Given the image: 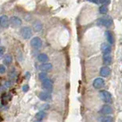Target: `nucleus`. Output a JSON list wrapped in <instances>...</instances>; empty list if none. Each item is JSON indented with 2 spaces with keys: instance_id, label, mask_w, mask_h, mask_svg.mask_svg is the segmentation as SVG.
<instances>
[{
  "instance_id": "nucleus-1",
  "label": "nucleus",
  "mask_w": 122,
  "mask_h": 122,
  "mask_svg": "<svg viewBox=\"0 0 122 122\" xmlns=\"http://www.w3.org/2000/svg\"><path fill=\"white\" fill-rule=\"evenodd\" d=\"M97 24L98 26H102L105 27H111L113 24V20L110 16H105V17L100 18L97 20Z\"/></svg>"
},
{
  "instance_id": "nucleus-2",
  "label": "nucleus",
  "mask_w": 122,
  "mask_h": 122,
  "mask_svg": "<svg viewBox=\"0 0 122 122\" xmlns=\"http://www.w3.org/2000/svg\"><path fill=\"white\" fill-rule=\"evenodd\" d=\"M99 94H100V97L101 98V100L104 101V102L107 103V104L112 103V97L111 93H110L109 92H108L106 90H101L100 91Z\"/></svg>"
},
{
  "instance_id": "nucleus-3",
  "label": "nucleus",
  "mask_w": 122,
  "mask_h": 122,
  "mask_svg": "<svg viewBox=\"0 0 122 122\" xmlns=\"http://www.w3.org/2000/svg\"><path fill=\"white\" fill-rule=\"evenodd\" d=\"M20 34L24 39H29L30 38V37H32L33 33H32V30L29 26H24L20 30Z\"/></svg>"
},
{
  "instance_id": "nucleus-4",
  "label": "nucleus",
  "mask_w": 122,
  "mask_h": 122,
  "mask_svg": "<svg viewBox=\"0 0 122 122\" xmlns=\"http://www.w3.org/2000/svg\"><path fill=\"white\" fill-rule=\"evenodd\" d=\"M42 88L45 89L47 93H51L53 90V82L51 81V80L50 79H46L44 81H42Z\"/></svg>"
},
{
  "instance_id": "nucleus-5",
  "label": "nucleus",
  "mask_w": 122,
  "mask_h": 122,
  "mask_svg": "<svg viewBox=\"0 0 122 122\" xmlns=\"http://www.w3.org/2000/svg\"><path fill=\"white\" fill-rule=\"evenodd\" d=\"M30 45L34 49H39V48L42 47V39L40 38H38V37H34V38L31 39Z\"/></svg>"
},
{
  "instance_id": "nucleus-6",
  "label": "nucleus",
  "mask_w": 122,
  "mask_h": 122,
  "mask_svg": "<svg viewBox=\"0 0 122 122\" xmlns=\"http://www.w3.org/2000/svg\"><path fill=\"white\" fill-rule=\"evenodd\" d=\"M101 50L104 55L110 54V53L112 52V47L109 43L104 42V43H102L101 46Z\"/></svg>"
},
{
  "instance_id": "nucleus-7",
  "label": "nucleus",
  "mask_w": 122,
  "mask_h": 122,
  "mask_svg": "<svg viewBox=\"0 0 122 122\" xmlns=\"http://www.w3.org/2000/svg\"><path fill=\"white\" fill-rule=\"evenodd\" d=\"M10 24L14 27H18L22 25V20L17 16H12L10 18Z\"/></svg>"
},
{
  "instance_id": "nucleus-8",
  "label": "nucleus",
  "mask_w": 122,
  "mask_h": 122,
  "mask_svg": "<svg viewBox=\"0 0 122 122\" xmlns=\"http://www.w3.org/2000/svg\"><path fill=\"white\" fill-rule=\"evenodd\" d=\"M93 86L95 89H101L105 86V81L103 78L101 77H97L93 81Z\"/></svg>"
},
{
  "instance_id": "nucleus-9",
  "label": "nucleus",
  "mask_w": 122,
  "mask_h": 122,
  "mask_svg": "<svg viewBox=\"0 0 122 122\" xmlns=\"http://www.w3.org/2000/svg\"><path fill=\"white\" fill-rule=\"evenodd\" d=\"M38 97L40 100H42L43 101H50L52 100V96L50 93L47 92H41L38 94Z\"/></svg>"
},
{
  "instance_id": "nucleus-10",
  "label": "nucleus",
  "mask_w": 122,
  "mask_h": 122,
  "mask_svg": "<svg viewBox=\"0 0 122 122\" xmlns=\"http://www.w3.org/2000/svg\"><path fill=\"white\" fill-rule=\"evenodd\" d=\"M0 26L3 28H7L10 26V19L6 15H3L0 17Z\"/></svg>"
},
{
  "instance_id": "nucleus-11",
  "label": "nucleus",
  "mask_w": 122,
  "mask_h": 122,
  "mask_svg": "<svg viewBox=\"0 0 122 122\" xmlns=\"http://www.w3.org/2000/svg\"><path fill=\"white\" fill-rule=\"evenodd\" d=\"M112 107L109 105H105L101 107V109H100V112L103 115H109L112 113Z\"/></svg>"
},
{
  "instance_id": "nucleus-12",
  "label": "nucleus",
  "mask_w": 122,
  "mask_h": 122,
  "mask_svg": "<svg viewBox=\"0 0 122 122\" xmlns=\"http://www.w3.org/2000/svg\"><path fill=\"white\" fill-rule=\"evenodd\" d=\"M33 30L34 32H40L42 30V23L39 20H36L33 23Z\"/></svg>"
},
{
  "instance_id": "nucleus-13",
  "label": "nucleus",
  "mask_w": 122,
  "mask_h": 122,
  "mask_svg": "<svg viewBox=\"0 0 122 122\" xmlns=\"http://www.w3.org/2000/svg\"><path fill=\"white\" fill-rule=\"evenodd\" d=\"M110 73H111V70L108 67V66H104V67L101 68L100 70V75L101 77H108V76L110 75Z\"/></svg>"
},
{
  "instance_id": "nucleus-14",
  "label": "nucleus",
  "mask_w": 122,
  "mask_h": 122,
  "mask_svg": "<svg viewBox=\"0 0 122 122\" xmlns=\"http://www.w3.org/2000/svg\"><path fill=\"white\" fill-rule=\"evenodd\" d=\"M53 66L51 63H42L39 66V69L42 70V72H47V71L51 70Z\"/></svg>"
},
{
  "instance_id": "nucleus-15",
  "label": "nucleus",
  "mask_w": 122,
  "mask_h": 122,
  "mask_svg": "<svg viewBox=\"0 0 122 122\" xmlns=\"http://www.w3.org/2000/svg\"><path fill=\"white\" fill-rule=\"evenodd\" d=\"M105 38H106L108 42L109 43V44H113L114 42V39H113V35H112V34L111 33L110 31L109 30H106L105 33Z\"/></svg>"
},
{
  "instance_id": "nucleus-16",
  "label": "nucleus",
  "mask_w": 122,
  "mask_h": 122,
  "mask_svg": "<svg viewBox=\"0 0 122 122\" xmlns=\"http://www.w3.org/2000/svg\"><path fill=\"white\" fill-rule=\"evenodd\" d=\"M103 61L106 66H109L111 65L112 62V57L110 54H107V55H104L103 57Z\"/></svg>"
},
{
  "instance_id": "nucleus-17",
  "label": "nucleus",
  "mask_w": 122,
  "mask_h": 122,
  "mask_svg": "<svg viewBox=\"0 0 122 122\" xmlns=\"http://www.w3.org/2000/svg\"><path fill=\"white\" fill-rule=\"evenodd\" d=\"M38 60L40 62L42 63H46L49 61V57L46 54H40L38 56Z\"/></svg>"
},
{
  "instance_id": "nucleus-18",
  "label": "nucleus",
  "mask_w": 122,
  "mask_h": 122,
  "mask_svg": "<svg viewBox=\"0 0 122 122\" xmlns=\"http://www.w3.org/2000/svg\"><path fill=\"white\" fill-rule=\"evenodd\" d=\"M46 116V113L44 111H40L35 115V117H36V119L38 120V121H41L42 120H43L45 118Z\"/></svg>"
},
{
  "instance_id": "nucleus-19",
  "label": "nucleus",
  "mask_w": 122,
  "mask_h": 122,
  "mask_svg": "<svg viewBox=\"0 0 122 122\" xmlns=\"http://www.w3.org/2000/svg\"><path fill=\"white\" fill-rule=\"evenodd\" d=\"M3 61L6 66H9L11 62H12V56L10 54H6L5 57H4Z\"/></svg>"
},
{
  "instance_id": "nucleus-20",
  "label": "nucleus",
  "mask_w": 122,
  "mask_h": 122,
  "mask_svg": "<svg viewBox=\"0 0 122 122\" xmlns=\"http://www.w3.org/2000/svg\"><path fill=\"white\" fill-rule=\"evenodd\" d=\"M99 12H100L101 14H102V15L107 14V12H108V7H107V6H105V5L101 6L100 7H99Z\"/></svg>"
},
{
  "instance_id": "nucleus-21",
  "label": "nucleus",
  "mask_w": 122,
  "mask_h": 122,
  "mask_svg": "<svg viewBox=\"0 0 122 122\" xmlns=\"http://www.w3.org/2000/svg\"><path fill=\"white\" fill-rule=\"evenodd\" d=\"M39 79H40L41 81H44L46 79H47V74L46 72H42L39 73Z\"/></svg>"
},
{
  "instance_id": "nucleus-22",
  "label": "nucleus",
  "mask_w": 122,
  "mask_h": 122,
  "mask_svg": "<svg viewBox=\"0 0 122 122\" xmlns=\"http://www.w3.org/2000/svg\"><path fill=\"white\" fill-rule=\"evenodd\" d=\"M101 122H113V118L112 117H105L101 119Z\"/></svg>"
},
{
  "instance_id": "nucleus-23",
  "label": "nucleus",
  "mask_w": 122,
  "mask_h": 122,
  "mask_svg": "<svg viewBox=\"0 0 122 122\" xmlns=\"http://www.w3.org/2000/svg\"><path fill=\"white\" fill-rule=\"evenodd\" d=\"M6 72V67L4 65H0V73H4Z\"/></svg>"
},
{
  "instance_id": "nucleus-24",
  "label": "nucleus",
  "mask_w": 122,
  "mask_h": 122,
  "mask_svg": "<svg viewBox=\"0 0 122 122\" xmlns=\"http://www.w3.org/2000/svg\"><path fill=\"white\" fill-rule=\"evenodd\" d=\"M100 3H102L104 5H108L110 3V0H100Z\"/></svg>"
},
{
  "instance_id": "nucleus-25",
  "label": "nucleus",
  "mask_w": 122,
  "mask_h": 122,
  "mask_svg": "<svg viewBox=\"0 0 122 122\" xmlns=\"http://www.w3.org/2000/svg\"><path fill=\"white\" fill-rule=\"evenodd\" d=\"M4 52H5V48H4V47H0V57H1L4 54Z\"/></svg>"
},
{
  "instance_id": "nucleus-26",
  "label": "nucleus",
  "mask_w": 122,
  "mask_h": 122,
  "mask_svg": "<svg viewBox=\"0 0 122 122\" xmlns=\"http://www.w3.org/2000/svg\"><path fill=\"white\" fill-rule=\"evenodd\" d=\"M22 90L23 92H27L29 90V86L28 85H25V86H22Z\"/></svg>"
},
{
  "instance_id": "nucleus-27",
  "label": "nucleus",
  "mask_w": 122,
  "mask_h": 122,
  "mask_svg": "<svg viewBox=\"0 0 122 122\" xmlns=\"http://www.w3.org/2000/svg\"><path fill=\"white\" fill-rule=\"evenodd\" d=\"M87 1L91 2V3L95 4H100V0H87Z\"/></svg>"
},
{
  "instance_id": "nucleus-28",
  "label": "nucleus",
  "mask_w": 122,
  "mask_h": 122,
  "mask_svg": "<svg viewBox=\"0 0 122 122\" xmlns=\"http://www.w3.org/2000/svg\"><path fill=\"white\" fill-rule=\"evenodd\" d=\"M34 122H41V121H34Z\"/></svg>"
}]
</instances>
